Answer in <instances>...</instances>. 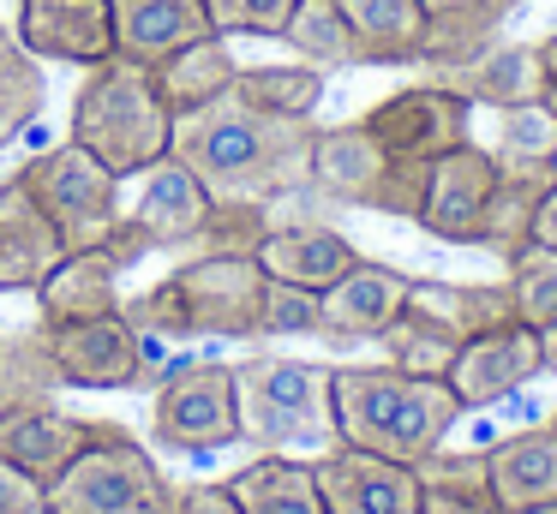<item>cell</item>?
<instances>
[{
	"label": "cell",
	"mask_w": 557,
	"mask_h": 514,
	"mask_svg": "<svg viewBox=\"0 0 557 514\" xmlns=\"http://www.w3.org/2000/svg\"><path fill=\"white\" fill-rule=\"evenodd\" d=\"M312 120L264 114L240 90L174 120L169 155H181L216 203H282L306 191L312 167Z\"/></svg>",
	"instance_id": "1"
},
{
	"label": "cell",
	"mask_w": 557,
	"mask_h": 514,
	"mask_svg": "<svg viewBox=\"0 0 557 514\" xmlns=\"http://www.w3.org/2000/svg\"><path fill=\"white\" fill-rule=\"evenodd\" d=\"M330 418L336 442L348 449L420 466L456 430L461 401L444 377H413L396 365H330Z\"/></svg>",
	"instance_id": "2"
},
{
	"label": "cell",
	"mask_w": 557,
	"mask_h": 514,
	"mask_svg": "<svg viewBox=\"0 0 557 514\" xmlns=\"http://www.w3.org/2000/svg\"><path fill=\"white\" fill-rule=\"evenodd\" d=\"M264 263L240 258V251H198L181 269H169L157 287L138 299H121L133 329L157 335V341H258V317H264Z\"/></svg>",
	"instance_id": "3"
},
{
	"label": "cell",
	"mask_w": 557,
	"mask_h": 514,
	"mask_svg": "<svg viewBox=\"0 0 557 514\" xmlns=\"http://www.w3.org/2000/svg\"><path fill=\"white\" fill-rule=\"evenodd\" d=\"M73 143L97 155L114 179H133L150 162H162L174 143V114L150 66L126 54H109L102 66H90V78L73 96Z\"/></svg>",
	"instance_id": "4"
},
{
	"label": "cell",
	"mask_w": 557,
	"mask_h": 514,
	"mask_svg": "<svg viewBox=\"0 0 557 514\" xmlns=\"http://www.w3.org/2000/svg\"><path fill=\"white\" fill-rule=\"evenodd\" d=\"M234 401H240V442H258V449H270V454L336 449L330 365L282 359V353L240 359V365H234Z\"/></svg>",
	"instance_id": "5"
},
{
	"label": "cell",
	"mask_w": 557,
	"mask_h": 514,
	"mask_svg": "<svg viewBox=\"0 0 557 514\" xmlns=\"http://www.w3.org/2000/svg\"><path fill=\"white\" fill-rule=\"evenodd\" d=\"M42 514H181V485H169L133 430L114 425L42 490Z\"/></svg>",
	"instance_id": "6"
},
{
	"label": "cell",
	"mask_w": 557,
	"mask_h": 514,
	"mask_svg": "<svg viewBox=\"0 0 557 514\" xmlns=\"http://www.w3.org/2000/svg\"><path fill=\"white\" fill-rule=\"evenodd\" d=\"M425 167L432 162H396L366 131V120H348V126H318L306 191H318L330 203H354V210H377V215H396V222H413L420 198H425Z\"/></svg>",
	"instance_id": "7"
},
{
	"label": "cell",
	"mask_w": 557,
	"mask_h": 514,
	"mask_svg": "<svg viewBox=\"0 0 557 514\" xmlns=\"http://www.w3.org/2000/svg\"><path fill=\"white\" fill-rule=\"evenodd\" d=\"M30 335H37L54 383H66V389H145L150 365H157V335L133 329L126 311L37 323Z\"/></svg>",
	"instance_id": "8"
},
{
	"label": "cell",
	"mask_w": 557,
	"mask_h": 514,
	"mask_svg": "<svg viewBox=\"0 0 557 514\" xmlns=\"http://www.w3.org/2000/svg\"><path fill=\"white\" fill-rule=\"evenodd\" d=\"M18 179H25L30 198L42 203V215H49L54 234L66 239V251L102 246L109 227L121 222V179H114L90 150H78L73 138L42 150V155H30V162L18 167Z\"/></svg>",
	"instance_id": "9"
},
{
	"label": "cell",
	"mask_w": 557,
	"mask_h": 514,
	"mask_svg": "<svg viewBox=\"0 0 557 514\" xmlns=\"http://www.w3.org/2000/svg\"><path fill=\"white\" fill-rule=\"evenodd\" d=\"M150 437L181 454H210L240 442V401H234V365L222 359H181L157 383Z\"/></svg>",
	"instance_id": "10"
},
{
	"label": "cell",
	"mask_w": 557,
	"mask_h": 514,
	"mask_svg": "<svg viewBox=\"0 0 557 514\" xmlns=\"http://www.w3.org/2000/svg\"><path fill=\"white\" fill-rule=\"evenodd\" d=\"M114 418H78L61 413L49 394H25V401H0V461L18 466L30 485L49 490L90 442H102Z\"/></svg>",
	"instance_id": "11"
},
{
	"label": "cell",
	"mask_w": 557,
	"mask_h": 514,
	"mask_svg": "<svg viewBox=\"0 0 557 514\" xmlns=\"http://www.w3.org/2000/svg\"><path fill=\"white\" fill-rule=\"evenodd\" d=\"M366 131L384 143L396 162H437L444 150L468 143V120H473V102L449 84H408V90L384 96L377 108H366Z\"/></svg>",
	"instance_id": "12"
},
{
	"label": "cell",
	"mask_w": 557,
	"mask_h": 514,
	"mask_svg": "<svg viewBox=\"0 0 557 514\" xmlns=\"http://www.w3.org/2000/svg\"><path fill=\"white\" fill-rule=\"evenodd\" d=\"M545 371L540 359V329L528 323H504V329H485L473 341H461L456 365H449V394L461 401V413H480V406H497L504 394L528 389L533 377Z\"/></svg>",
	"instance_id": "13"
},
{
	"label": "cell",
	"mask_w": 557,
	"mask_h": 514,
	"mask_svg": "<svg viewBox=\"0 0 557 514\" xmlns=\"http://www.w3.org/2000/svg\"><path fill=\"white\" fill-rule=\"evenodd\" d=\"M492 186H497V155L480 150L473 138L456 143V150H444L425 167V198H420V215H413V222L432 239H444V246H473Z\"/></svg>",
	"instance_id": "14"
},
{
	"label": "cell",
	"mask_w": 557,
	"mask_h": 514,
	"mask_svg": "<svg viewBox=\"0 0 557 514\" xmlns=\"http://www.w3.org/2000/svg\"><path fill=\"white\" fill-rule=\"evenodd\" d=\"M18 48L54 66H102L114 54V0H18Z\"/></svg>",
	"instance_id": "15"
},
{
	"label": "cell",
	"mask_w": 557,
	"mask_h": 514,
	"mask_svg": "<svg viewBox=\"0 0 557 514\" xmlns=\"http://www.w3.org/2000/svg\"><path fill=\"white\" fill-rule=\"evenodd\" d=\"M330 514H420V473L366 449H324L312 461Z\"/></svg>",
	"instance_id": "16"
},
{
	"label": "cell",
	"mask_w": 557,
	"mask_h": 514,
	"mask_svg": "<svg viewBox=\"0 0 557 514\" xmlns=\"http://www.w3.org/2000/svg\"><path fill=\"white\" fill-rule=\"evenodd\" d=\"M138 179H145V186H138V203L126 215H133L138 234L150 239V251H186V246H198V239H205V227H210V210H216V198L205 191V179H198L181 155L150 162Z\"/></svg>",
	"instance_id": "17"
},
{
	"label": "cell",
	"mask_w": 557,
	"mask_h": 514,
	"mask_svg": "<svg viewBox=\"0 0 557 514\" xmlns=\"http://www.w3.org/2000/svg\"><path fill=\"white\" fill-rule=\"evenodd\" d=\"M408 287H413V275L360 258L336 287L318 293V311H324V329L318 335H324V341H377V335L408 311Z\"/></svg>",
	"instance_id": "18"
},
{
	"label": "cell",
	"mask_w": 557,
	"mask_h": 514,
	"mask_svg": "<svg viewBox=\"0 0 557 514\" xmlns=\"http://www.w3.org/2000/svg\"><path fill=\"white\" fill-rule=\"evenodd\" d=\"M61 258L66 239L54 234V222L42 215L25 179L7 174L0 179V293H37Z\"/></svg>",
	"instance_id": "19"
},
{
	"label": "cell",
	"mask_w": 557,
	"mask_h": 514,
	"mask_svg": "<svg viewBox=\"0 0 557 514\" xmlns=\"http://www.w3.org/2000/svg\"><path fill=\"white\" fill-rule=\"evenodd\" d=\"M258 263H264L270 281H294V287H312V293H324V287H336L342 275L360 263V251H354L348 234H336V227L324 222H270V234L258 239L252 251Z\"/></svg>",
	"instance_id": "20"
},
{
	"label": "cell",
	"mask_w": 557,
	"mask_h": 514,
	"mask_svg": "<svg viewBox=\"0 0 557 514\" xmlns=\"http://www.w3.org/2000/svg\"><path fill=\"white\" fill-rule=\"evenodd\" d=\"M121 275L126 263L109 246L66 251L49 269V281L37 287V323H66V317H102L121 311Z\"/></svg>",
	"instance_id": "21"
},
{
	"label": "cell",
	"mask_w": 557,
	"mask_h": 514,
	"mask_svg": "<svg viewBox=\"0 0 557 514\" xmlns=\"http://www.w3.org/2000/svg\"><path fill=\"white\" fill-rule=\"evenodd\" d=\"M485 473H492V497L504 514L516 509H540L557 497V430L533 425V430H509L485 449Z\"/></svg>",
	"instance_id": "22"
},
{
	"label": "cell",
	"mask_w": 557,
	"mask_h": 514,
	"mask_svg": "<svg viewBox=\"0 0 557 514\" xmlns=\"http://www.w3.org/2000/svg\"><path fill=\"white\" fill-rule=\"evenodd\" d=\"M198 36H210L205 0H114V54L138 66H157Z\"/></svg>",
	"instance_id": "23"
},
{
	"label": "cell",
	"mask_w": 557,
	"mask_h": 514,
	"mask_svg": "<svg viewBox=\"0 0 557 514\" xmlns=\"http://www.w3.org/2000/svg\"><path fill=\"white\" fill-rule=\"evenodd\" d=\"M150 78H157L162 102H169V114H198L205 102H216V96L234 90V78H240V60L228 54V36H198V42L174 48L169 60H157L150 66Z\"/></svg>",
	"instance_id": "24"
},
{
	"label": "cell",
	"mask_w": 557,
	"mask_h": 514,
	"mask_svg": "<svg viewBox=\"0 0 557 514\" xmlns=\"http://www.w3.org/2000/svg\"><path fill=\"white\" fill-rule=\"evenodd\" d=\"M437 84H449V90H461L473 108H521V102H540L545 96V66H540V42H497V48H485L473 66H461V72H449V78H437Z\"/></svg>",
	"instance_id": "25"
},
{
	"label": "cell",
	"mask_w": 557,
	"mask_h": 514,
	"mask_svg": "<svg viewBox=\"0 0 557 514\" xmlns=\"http://www.w3.org/2000/svg\"><path fill=\"white\" fill-rule=\"evenodd\" d=\"M408 311L444 323L456 341H473V335H485V329L516 323L509 281H413L408 287Z\"/></svg>",
	"instance_id": "26"
},
{
	"label": "cell",
	"mask_w": 557,
	"mask_h": 514,
	"mask_svg": "<svg viewBox=\"0 0 557 514\" xmlns=\"http://www.w3.org/2000/svg\"><path fill=\"white\" fill-rule=\"evenodd\" d=\"M228 490L240 497V514H330L312 461H294V454L264 449L228 478Z\"/></svg>",
	"instance_id": "27"
},
{
	"label": "cell",
	"mask_w": 557,
	"mask_h": 514,
	"mask_svg": "<svg viewBox=\"0 0 557 514\" xmlns=\"http://www.w3.org/2000/svg\"><path fill=\"white\" fill-rule=\"evenodd\" d=\"M354 30L360 66H413L425 36V7L420 0H342Z\"/></svg>",
	"instance_id": "28"
},
{
	"label": "cell",
	"mask_w": 557,
	"mask_h": 514,
	"mask_svg": "<svg viewBox=\"0 0 557 514\" xmlns=\"http://www.w3.org/2000/svg\"><path fill=\"white\" fill-rule=\"evenodd\" d=\"M545 186H552V167H504L497 162V186H492V198H485L473 246L497 251L504 263L516 258L521 246H533V215H540Z\"/></svg>",
	"instance_id": "29"
},
{
	"label": "cell",
	"mask_w": 557,
	"mask_h": 514,
	"mask_svg": "<svg viewBox=\"0 0 557 514\" xmlns=\"http://www.w3.org/2000/svg\"><path fill=\"white\" fill-rule=\"evenodd\" d=\"M504 0H480V7H456V12H425V36H420V66H432L437 78L473 66L485 48L504 42Z\"/></svg>",
	"instance_id": "30"
},
{
	"label": "cell",
	"mask_w": 557,
	"mask_h": 514,
	"mask_svg": "<svg viewBox=\"0 0 557 514\" xmlns=\"http://www.w3.org/2000/svg\"><path fill=\"white\" fill-rule=\"evenodd\" d=\"M413 473H420V514H504L492 497L485 449H432Z\"/></svg>",
	"instance_id": "31"
},
{
	"label": "cell",
	"mask_w": 557,
	"mask_h": 514,
	"mask_svg": "<svg viewBox=\"0 0 557 514\" xmlns=\"http://www.w3.org/2000/svg\"><path fill=\"white\" fill-rule=\"evenodd\" d=\"M282 42H288L294 54L306 60V66H318V72L360 66V54H354V30H348V12H342V0H300V7H294V18L282 24Z\"/></svg>",
	"instance_id": "32"
},
{
	"label": "cell",
	"mask_w": 557,
	"mask_h": 514,
	"mask_svg": "<svg viewBox=\"0 0 557 514\" xmlns=\"http://www.w3.org/2000/svg\"><path fill=\"white\" fill-rule=\"evenodd\" d=\"M234 90L264 114H288V120H312L324 102V72L294 60V66H240Z\"/></svg>",
	"instance_id": "33"
},
{
	"label": "cell",
	"mask_w": 557,
	"mask_h": 514,
	"mask_svg": "<svg viewBox=\"0 0 557 514\" xmlns=\"http://www.w3.org/2000/svg\"><path fill=\"white\" fill-rule=\"evenodd\" d=\"M377 341H384L389 365H396V371H413V377H449V365H456V353H461L456 335H449L444 323L420 317V311H401V317L389 323Z\"/></svg>",
	"instance_id": "34"
},
{
	"label": "cell",
	"mask_w": 557,
	"mask_h": 514,
	"mask_svg": "<svg viewBox=\"0 0 557 514\" xmlns=\"http://www.w3.org/2000/svg\"><path fill=\"white\" fill-rule=\"evenodd\" d=\"M42 96H49L42 66L18 48V36L0 30V150L42 114Z\"/></svg>",
	"instance_id": "35"
},
{
	"label": "cell",
	"mask_w": 557,
	"mask_h": 514,
	"mask_svg": "<svg viewBox=\"0 0 557 514\" xmlns=\"http://www.w3.org/2000/svg\"><path fill=\"white\" fill-rule=\"evenodd\" d=\"M509 299L528 329H552L557 323V251L552 246H521L509 258Z\"/></svg>",
	"instance_id": "36"
},
{
	"label": "cell",
	"mask_w": 557,
	"mask_h": 514,
	"mask_svg": "<svg viewBox=\"0 0 557 514\" xmlns=\"http://www.w3.org/2000/svg\"><path fill=\"white\" fill-rule=\"evenodd\" d=\"M492 155L504 167H552V155H557V114L545 102L504 108V126H497V150Z\"/></svg>",
	"instance_id": "37"
},
{
	"label": "cell",
	"mask_w": 557,
	"mask_h": 514,
	"mask_svg": "<svg viewBox=\"0 0 557 514\" xmlns=\"http://www.w3.org/2000/svg\"><path fill=\"white\" fill-rule=\"evenodd\" d=\"M54 371L42 359L37 335H0V401H25V394H49Z\"/></svg>",
	"instance_id": "38"
},
{
	"label": "cell",
	"mask_w": 557,
	"mask_h": 514,
	"mask_svg": "<svg viewBox=\"0 0 557 514\" xmlns=\"http://www.w3.org/2000/svg\"><path fill=\"white\" fill-rule=\"evenodd\" d=\"M300 0H205V18L216 36H282Z\"/></svg>",
	"instance_id": "39"
},
{
	"label": "cell",
	"mask_w": 557,
	"mask_h": 514,
	"mask_svg": "<svg viewBox=\"0 0 557 514\" xmlns=\"http://www.w3.org/2000/svg\"><path fill=\"white\" fill-rule=\"evenodd\" d=\"M264 234H270V203H216L198 251H240V258H252Z\"/></svg>",
	"instance_id": "40"
},
{
	"label": "cell",
	"mask_w": 557,
	"mask_h": 514,
	"mask_svg": "<svg viewBox=\"0 0 557 514\" xmlns=\"http://www.w3.org/2000/svg\"><path fill=\"white\" fill-rule=\"evenodd\" d=\"M318 329H324V311H318L312 287L264 281V317H258V335H318Z\"/></svg>",
	"instance_id": "41"
},
{
	"label": "cell",
	"mask_w": 557,
	"mask_h": 514,
	"mask_svg": "<svg viewBox=\"0 0 557 514\" xmlns=\"http://www.w3.org/2000/svg\"><path fill=\"white\" fill-rule=\"evenodd\" d=\"M0 514H42V485H30L7 461H0Z\"/></svg>",
	"instance_id": "42"
},
{
	"label": "cell",
	"mask_w": 557,
	"mask_h": 514,
	"mask_svg": "<svg viewBox=\"0 0 557 514\" xmlns=\"http://www.w3.org/2000/svg\"><path fill=\"white\" fill-rule=\"evenodd\" d=\"M181 514H240V497L222 485H181Z\"/></svg>",
	"instance_id": "43"
},
{
	"label": "cell",
	"mask_w": 557,
	"mask_h": 514,
	"mask_svg": "<svg viewBox=\"0 0 557 514\" xmlns=\"http://www.w3.org/2000/svg\"><path fill=\"white\" fill-rule=\"evenodd\" d=\"M533 246H552V251H557V179L545 186L540 215H533Z\"/></svg>",
	"instance_id": "44"
},
{
	"label": "cell",
	"mask_w": 557,
	"mask_h": 514,
	"mask_svg": "<svg viewBox=\"0 0 557 514\" xmlns=\"http://www.w3.org/2000/svg\"><path fill=\"white\" fill-rule=\"evenodd\" d=\"M540 359H545V371L557 377V323H552V329H540Z\"/></svg>",
	"instance_id": "45"
},
{
	"label": "cell",
	"mask_w": 557,
	"mask_h": 514,
	"mask_svg": "<svg viewBox=\"0 0 557 514\" xmlns=\"http://www.w3.org/2000/svg\"><path fill=\"white\" fill-rule=\"evenodd\" d=\"M425 12H456V7H480V0H420Z\"/></svg>",
	"instance_id": "46"
},
{
	"label": "cell",
	"mask_w": 557,
	"mask_h": 514,
	"mask_svg": "<svg viewBox=\"0 0 557 514\" xmlns=\"http://www.w3.org/2000/svg\"><path fill=\"white\" fill-rule=\"evenodd\" d=\"M516 514H557V497H552V502H540V509H516Z\"/></svg>",
	"instance_id": "47"
},
{
	"label": "cell",
	"mask_w": 557,
	"mask_h": 514,
	"mask_svg": "<svg viewBox=\"0 0 557 514\" xmlns=\"http://www.w3.org/2000/svg\"><path fill=\"white\" fill-rule=\"evenodd\" d=\"M552 179H557V155H552Z\"/></svg>",
	"instance_id": "48"
},
{
	"label": "cell",
	"mask_w": 557,
	"mask_h": 514,
	"mask_svg": "<svg viewBox=\"0 0 557 514\" xmlns=\"http://www.w3.org/2000/svg\"><path fill=\"white\" fill-rule=\"evenodd\" d=\"M552 430H557V413H552Z\"/></svg>",
	"instance_id": "49"
},
{
	"label": "cell",
	"mask_w": 557,
	"mask_h": 514,
	"mask_svg": "<svg viewBox=\"0 0 557 514\" xmlns=\"http://www.w3.org/2000/svg\"><path fill=\"white\" fill-rule=\"evenodd\" d=\"M504 7H516V0H504Z\"/></svg>",
	"instance_id": "50"
}]
</instances>
